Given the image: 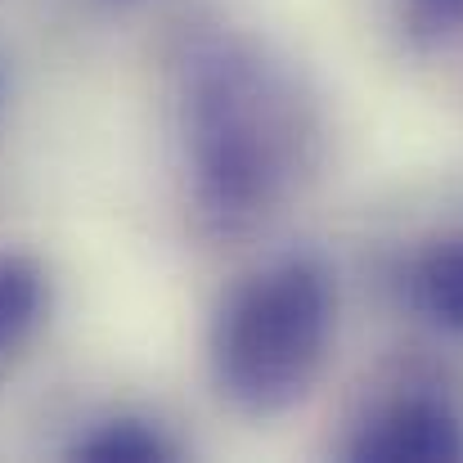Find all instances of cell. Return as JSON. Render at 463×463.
<instances>
[{
    "instance_id": "obj_1",
    "label": "cell",
    "mask_w": 463,
    "mask_h": 463,
    "mask_svg": "<svg viewBox=\"0 0 463 463\" xmlns=\"http://www.w3.org/2000/svg\"><path fill=\"white\" fill-rule=\"evenodd\" d=\"M333 337V279L310 257H284L230 293L212 328V378L252 419L284 414L310 392Z\"/></svg>"
},
{
    "instance_id": "obj_2",
    "label": "cell",
    "mask_w": 463,
    "mask_h": 463,
    "mask_svg": "<svg viewBox=\"0 0 463 463\" xmlns=\"http://www.w3.org/2000/svg\"><path fill=\"white\" fill-rule=\"evenodd\" d=\"M198 203L221 221L261 212L284 180V127L270 81L234 54L212 59L189 99Z\"/></svg>"
},
{
    "instance_id": "obj_3",
    "label": "cell",
    "mask_w": 463,
    "mask_h": 463,
    "mask_svg": "<svg viewBox=\"0 0 463 463\" xmlns=\"http://www.w3.org/2000/svg\"><path fill=\"white\" fill-rule=\"evenodd\" d=\"M351 459L373 463H432L463 459V419L432 396H405L378 410L351 441Z\"/></svg>"
},
{
    "instance_id": "obj_4",
    "label": "cell",
    "mask_w": 463,
    "mask_h": 463,
    "mask_svg": "<svg viewBox=\"0 0 463 463\" xmlns=\"http://www.w3.org/2000/svg\"><path fill=\"white\" fill-rule=\"evenodd\" d=\"M414 298L437 328L463 333V234H446L423 252L414 270Z\"/></svg>"
},
{
    "instance_id": "obj_5",
    "label": "cell",
    "mask_w": 463,
    "mask_h": 463,
    "mask_svg": "<svg viewBox=\"0 0 463 463\" xmlns=\"http://www.w3.org/2000/svg\"><path fill=\"white\" fill-rule=\"evenodd\" d=\"M72 455L86 463H157L171 459V441L145 419H113L95 428L86 441H77Z\"/></svg>"
},
{
    "instance_id": "obj_6",
    "label": "cell",
    "mask_w": 463,
    "mask_h": 463,
    "mask_svg": "<svg viewBox=\"0 0 463 463\" xmlns=\"http://www.w3.org/2000/svg\"><path fill=\"white\" fill-rule=\"evenodd\" d=\"M414 32L423 36H455L463 32V0H405Z\"/></svg>"
}]
</instances>
